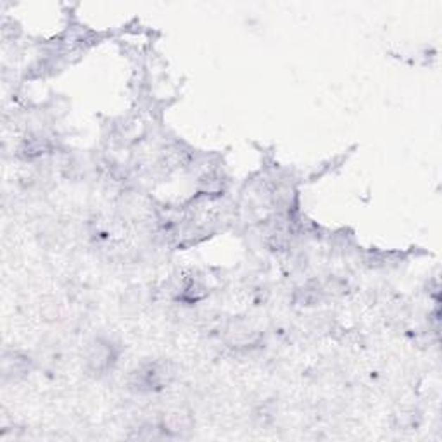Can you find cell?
Segmentation results:
<instances>
[{
    "label": "cell",
    "instance_id": "obj_1",
    "mask_svg": "<svg viewBox=\"0 0 442 442\" xmlns=\"http://www.w3.org/2000/svg\"><path fill=\"white\" fill-rule=\"evenodd\" d=\"M173 377V368L168 361H149L130 375V387L140 394H151L170 386Z\"/></svg>",
    "mask_w": 442,
    "mask_h": 442
},
{
    "label": "cell",
    "instance_id": "obj_6",
    "mask_svg": "<svg viewBox=\"0 0 442 442\" xmlns=\"http://www.w3.org/2000/svg\"><path fill=\"white\" fill-rule=\"evenodd\" d=\"M165 432L168 434H177V436H180V434L187 432V430H190V420L187 415H182V413H171L170 417L165 418Z\"/></svg>",
    "mask_w": 442,
    "mask_h": 442
},
{
    "label": "cell",
    "instance_id": "obj_5",
    "mask_svg": "<svg viewBox=\"0 0 442 442\" xmlns=\"http://www.w3.org/2000/svg\"><path fill=\"white\" fill-rule=\"evenodd\" d=\"M323 294H325V291H323L318 284H308L296 291L294 304H297V306H306V308L315 306V304H318L320 301H322Z\"/></svg>",
    "mask_w": 442,
    "mask_h": 442
},
{
    "label": "cell",
    "instance_id": "obj_4",
    "mask_svg": "<svg viewBox=\"0 0 442 442\" xmlns=\"http://www.w3.org/2000/svg\"><path fill=\"white\" fill-rule=\"evenodd\" d=\"M51 149H52L51 140L45 139V137H42V135H33L23 142L21 151L19 152H21V156L25 159H37V158H40V156L49 154Z\"/></svg>",
    "mask_w": 442,
    "mask_h": 442
},
{
    "label": "cell",
    "instance_id": "obj_3",
    "mask_svg": "<svg viewBox=\"0 0 442 442\" xmlns=\"http://www.w3.org/2000/svg\"><path fill=\"white\" fill-rule=\"evenodd\" d=\"M30 365H32V360L28 356H25V354L14 353V351L6 353L2 360L4 380L21 379V377H25L30 372Z\"/></svg>",
    "mask_w": 442,
    "mask_h": 442
},
{
    "label": "cell",
    "instance_id": "obj_2",
    "mask_svg": "<svg viewBox=\"0 0 442 442\" xmlns=\"http://www.w3.org/2000/svg\"><path fill=\"white\" fill-rule=\"evenodd\" d=\"M118 361V348L108 339H95L89 344L85 354L87 370L95 375H106Z\"/></svg>",
    "mask_w": 442,
    "mask_h": 442
}]
</instances>
